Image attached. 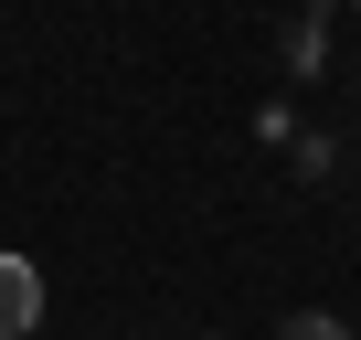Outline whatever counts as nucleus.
<instances>
[{
	"label": "nucleus",
	"mask_w": 361,
	"mask_h": 340,
	"mask_svg": "<svg viewBox=\"0 0 361 340\" xmlns=\"http://www.w3.org/2000/svg\"><path fill=\"white\" fill-rule=\"evenodd\" d=\"M43 329V277L32 255H0V340H32Z\"/></svg>",
	"instance_id": "obj_1"
},
{
	"label": "nucleus",
	"mask_w": 361,
	"mask_h": 340,
	"mask_svg": "<svg viewBox=\"0 0 361 340\" xmlns=\"http://www.w3.org/2000/svg\"><path fill=\"white\" fill-rule=\"evenodd\" d=\"M276 340H350V329H340L329 308H298V319H276Z\"/></svg>",
	"instance_id": "obj_2"
},
{
	"label": "nucleus",
	"mask_w": 361,
	"mask_h": 340,
	"mask_svg": "<svg viewBox=\"0 0 361 340\" xmlns=\"http://www.w3.org/2000/svg\"><path fill=\"white\" fill-rule=\"evenodd\" d=\"M350 11H361V0H350Z\"/></svg>",
	"instance_id": "obj_3"
},
{
	"label": "nucleus",
	"mask_w": 361,
	"mask_h": 340,
	"mask_svg": "<svg viewBox=\"0 0 361 340\" xmlns=\"http://www.w3.org/2000/svg\"><path fill=\"white\" fill-rule=\"evenodd\" d=\"M350 340H361V329H350Z\"/></svg>",
	"instance_id": "obj_4"
}]
</instances>
